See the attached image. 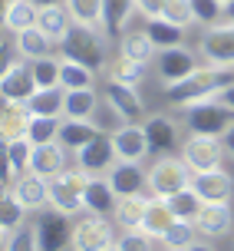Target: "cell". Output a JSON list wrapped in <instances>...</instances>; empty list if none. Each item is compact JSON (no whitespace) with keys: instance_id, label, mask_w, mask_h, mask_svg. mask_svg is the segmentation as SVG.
I'll return each mask as SVG.
<instances>
[{"instance_id":"24","label":"cell","mask_w":234,"mask_h":251,"mask_svg":"<svg viewBox=\"0 0 234 251\" xmlns=\"http://www.w3.org/2000/svg\"><path fill=\"white\" fill-rule=\"evenodd\" d=\"M40 30L47 33L53 43H60L63 37H66V30L73 26V13H70V7L66 3H49V7H40Z\"/></svg>"},{"instance_id":"22","label":"cell","mask_w":234,"mask_h":251,"mask_svg":"<svg viewBox=\"0 0 234 251\" xmlns=\"http://www.w3.org/2000/svg\"><path fill=\"white\" fill-rule=\"evenodd\" d=\"M99 132H102V126H93L89 119H70V116H63V123H60V142L70 152H79Z\"/></svg>"},{"instance_id":"39","label":"cell","mask_w":234,"mask_h":251,"mask_svg":"<svg viewBox=\"0 0 234 251\" xmlns=\"http://www.w3.org/2000/svg\"><path fill=\"white\" fill-rule=\"evenodd\" d=\"M73 20L89 26H102V0H66Z\"/></svg>"},{"instance_id":"33","label":"cell","mask_w":234,"mask_h":251,"mask_svg":"<svg viewBox=\"0 0 234 251\" xmlns=\"http://www.w3.org/2000/svg\"><path fill=\"white\" fill-rule=\"evenodd\" d=\"M165 201H168V208H172L175 218H185V222H198V215L205 208V199H201L191 185L182 188V192H175V195H168Z\"/></svg>"},{"instance_id":"31","label":"cell","mask_w":234,"mask_h":251,"mask_svg":"<svg viewBox=\"0 0 234 251\" xmlns=\"http://www.w3.org/2000/svg\"><path fill=\"white\" fill-rule=\"evenodd\" d=\"M53 50V40L40 30V26H30V30H20L17 33V53L23 60H40V56H49Z\"/></svg>"},{"instance_id":"50","label":"cell","mask_w":234,"mask_h":251,"mask_svg":"<svg viewBox=\"0 0 234 251\" xmlns=\"http://www.w3.org/2000/svg\"><path fill=\"white\" fill-rule=\"evenodd\" d=\"M40 7H49V3H66V0H37Z\"/></svg>"},{"instance_id":"26","label":"cell","mask_w":234,"mask_h":251,"mask_svg":"<svg viewBox=\"0 0 234 251\" xmlns=\"http://www.w3.org/2000/svg\"><path fill=\"white\" fill-rule=\"evenodd\" d=\"M155 53H159V47L152 43L148 30H132V33H122V40H119V56H125V60H136L148 66L155 60Z\"/></svg>"},{"instance_id":"13","label":"cell","mask_w":234,"mask_h":251,"mask_svg":"<svg viewBox=\"0 0 234 251\" xmlns=\"http://www.w3.org/2000/svg\"><path fill=\"white\" fill-rule=\"evenodd\" d=\"M112 146H116V155L125 159V162H142L148 152H152L142 123H122L116 132H112Z\"/></svg>"},{"instance_id":"16","label":"cell","mask_w":234,"mask_h":251,"mask_svg":"<svg viewBox=\"0 0 234 251\" xmlns=\"http://www.w3.org/2000/svg\"><path fill=\"white\" fill-rule=\"evenodd\" d=\"M198 231L205 238H221L228 231H234V212L228 201H205V208L198 215Z\"/></svg>"},{"instance_id":"43","label":"cell","mask_w":234,"mask_h":251,"mask_svg":"<svg viewBox=\"0 0 234 251\" xmlns=\"http://www.w3.org/2000/svg\"><path fill=\"white\" fill-rule=\"evenodd\" d=\"M112 79H119V83H129V86H139L142 83V76H145V63H136V60H125L119 56V63L112 66Z\"/></svg>"},{"instance_id":"30","label":"cell","mask_w":234,"mask_h":251,"mask_svg":"<svg viewBox=\"0 0 234 251\" xmlns=\"http://www.w3.org/2000/svg\"><path fill=\"white\" fill-rule=\"evenodd\" d=\"M49 205L60 208V212H66V215H76L83 208V192L56 176V178H49Z\"/></svg>"},{"instance_id":"6","label":"cell","mask_w":234,"mask_h":251,"mask_svg":"<svg viewBox=\"0 0 234 251\" xmlns=\"http://www.w3.org/2000/svg\"><path fill=\"white\" fill-rule=\"evenodd\" d=\"M73 215L60 212L47 205L43 215L37 218V238H40V251H63V248H73V225H70Z\"/></svg>"},{"instance_id":"23","label":"cell","mask_w":234,"mask_h":251,"mask_svg":"<svg viewBox=\"0 0 234 251\" xmlns=\"http://www.w3.org/2000/svg\"><path fill=\"white\" fill-rule=\"evenodd\" d=\"M148 201H152V195H145V192L122 195L119 205H116V225L122 228V231H129V228H142V218H145Z\"/></svg>"},{"instance_id":"14","label":"cell","mask_w":234,"mask_h":251,"mask_svg":"<svg viewBox=\"0 0 234 251\" xmlns=\"http://www.w3.org/2000/svg\"><path fill=\"white\" fill-rule=\"evenodd\" d=\"M145 136H148V149L155 155H175V146H178V129L165 113L145 116Z\"/></svg>"},{"instance_id":"44","label":"cell","mask_w":234,"mask_h":251,"mask_svg":"<svg viewBox=\"0 0 234 251\" xmlns=\"http://www.w3.org/2000/svg\"><path fill=\"white\" fill-rule=\"evenodd\" d=\"M152 245H155V238L142 228H129V231H122V238H116L119 251H148Z\"/></svg>"},{"instance_id":"1","label":"cell","mask_w":234,"mask_h":251,"mask_svg":"<svg viewBox=\"0 0 234 251\" xmlns=\"http://www.w3.org/2000/svg\"><path fill=\"white\" fill-rule=\"evenodd\" d=\"M228 83H234V73H228V66L208 63V66H198L195 73H188L185 79L165 86V100H168V106H175V109H188L191 102L218 96Z\"/></svg>"},{"instance_id":"49","label":"cell","mask_w":234,"mask_h":251,"mask_svg":"<svg viewBox=\"0 0 234 251\" xmlns=\"http://www.w3.org/2000/svg\"><path fill=\"white\" fill-rule=\"evenodd\" d=\"M224 20H228V24H234V0H228V3H224Z\"/></svg>"},{"instance_id":"5","label":"cell","mask_w":234,"mask_h":251,"mask_svg":"<svg viewBox=\"0 0 234 251\" xmlns=\"http://www.w3.org/2000/svg\"><path fill=\"white\" fill-rule=\"evenodd\" d=\"M224 139L218 136H201V132H191V136L182 142V159L188 162L191 172H211V169H221L224 159Z\"/></svg>"},{"instance_id":"8","label":"cell","mask_w":234,"mask_h":251,"mask_svg":"<svg viewBox=\"0 0 234 251\" xmlns=\"http://www.w3.org/2000/svg\"><path fill=\"white\" fill-rule=\"evenodd\" d=\"M102 100L109 102V109L122 123H145V106H142V100H139L136 86H129V83H119V79H112L106 83V89H102Z\"/></svg>"},{"instance_id":"21","label":"cell","mask_w":234,"mask_h":251,"mask_svg":"<svg viewBox=\"0 0 234 251\" xmlns=\"http://www.w3.org/2000/svg\"><path fill=\"white\" fill-rule=\"evenodd\" d=\"M132 10H136V0H102V33L119 43Z\"/></svg>"},{"instance_id":"42","label":"cell","mask_w":234,"mask_h":251,"mask_svg":"<svg viewBox=\"0 0 234 251\" xmlns=\"http://www.w3.org/2000/svg\"><path fill=\"white\" fill-rule=\"evenodd\" d=\"M162 17H165V20H172V24H178V26L198 24V20H195V10H191V0H165Z\"/></svg>"},{"instance_id":"2","label":"cell","mask_w":234,"mask_h":251,"mask_svg":"<svg viewBox=\"0 0 234 251\" xmlns=\"http://www.w3.org/2000/svg\"><path fill=\"white\" fill-rule=\"evenodd\" d=\"M106 33H99V26H89V24H79L73 20V26L66 30V37L60 40V50L66 60H76L89 66V70H102L106 66Z\"/></svg>"},{"instance_id":"9","label":"cell","mask_w":234,"mask_h":251,"mask_svg":"<svg viewBox=\"0 0 234 251\" xmlns=\"http://www.w3.org/2000/svg\"><path fill=\"white\" fill-rule=\"evenodd\" d=\"M195 70H198V56L191 50H185L182 43H178V47H162V50L155 53V73H159V79L165 86L185 79V76L195 73Z\"/></svg>"},{"instance_id":"29","label":"cell","mask_w":234,"mask_h":251,"mask_svg":"<svg viewBox=\"0 0 234 251\" xmlns=\"http://www.w3.org/2000/svg\"><path fill=\"white\" fill-rule=\"evenodd\" d=\"M63 106H66V89L63 86H47V89H37L26 109L33 116H63Z\"/></svg>"},{"instance_id":"32","label":"cell","mask_w":234,"mask_h":251,"mask_svg":"<svg viewBox=\"0 0 234 251\" xmlns=\"http://www.w3.org/2000/svg\"><path fill=\"white\" fill-rule=\"evenodd\" d=\"M26 212H30V208L13 195V188H3V195H0V228H3V238L13 235L17 228L23 225Z\"/></svg>"},{"instance_id":"47","label":"cell","mask_w":234,"mask_h":251,"mask_svg":"<svg viewBox=\"0 0 234 251\" xmlns=\"http://www.w3.org/2000/svg\"><path fill=\"white\" fill-rule=\"evenodd\" d=\"M218 100H221L224 106H231V109H234V83H228V86L218 93Z\"/></svg>"},{"instance_id":"25","label":"cell","mask_w":234,"mask_h":251,"mask_svg":"<svg viewBox=\"0 0 234 251\" xmlns=\"http://www.w3.org/2000/svg\"><path fill=\"white\" fill-rule=\"evenodd\" d=\"M40 24V3L37 0H13L10 7H3V30L20 33Z\"/></svg>"},{"instance_id":"3","label":"cell","mask_w":234,"mask_h":251,"mask_svg":"<svg viewBox=\"0 0 234 251\" xmlns=\"http://www.w3.org/2000/svg\"><path fill=\"white\" fill-rule=\"evenodd\" d=\"M185 123H188L191 132L221 139L224 132L234 126V109L224 106L218 96H211V100H201V102H191V106H188L185 109Z\"/></svg>"},{"instance_id":"41","label":"cell","mask_w":234,"mask_h":251,"mask_svg":"<svg viewBox=\"0 0 234 251\" xmlns=\"http://www.w3.org/2000/svg\"><path fill=\"white\" fill-rule=\"evenodd\" d=\"M30 66H33V76H37V86H40V89L60 86V66H63V60L40 56V60H30Z\"/></svg>"},{"instance_id":"4","label":"cell","mask_w":234,"mask_h":251,"mask_svg":"<svg viewBox=\"0 0 234 251\" xmlns=\"http://www.w3.org/2000/svg\"><path fill=\"white\" fill-rule=\"evenodd\" d=\"M195 172L188 169L185 159H175V155H159V162L148 169V192L159 195V199H168L175 192L191 185Z\"/></svg>"},{"instance_id":"35","label":"cell","mask_w":234,"mask_h":251,"mask_svg":"<svg viewBox=\"0 0 234 251\" xmlns=\"http://www.w3.org/2000/svg\"><path fill=\"white\" fill-rule=\"evenodd\" d=\"M145 30L148 37H152V43L155 47H178L182 43V37H185V26L172 24V20H165V17H152V20H145Z\"/></svg>"},{"instance_id":"27","label":"cell","mask_w":234,"mask_h":251,"mask_svg":"<svg viewBox=\"0 0 234 251\" xmlns=\"http://www.w3.org/2000/svg\"><path fill=\"white\" fill-rule=\"evenodd\" d=\"M30 119H33V113L26 109V102H7V100H3V116H0V132H3V142L26 136Z\"/></svg>"},{"instance_id":"19","label":"cell","mask_w":234,"mask_h":251,"mask_svg":"<svg viewBox=\"0 0 234 251\" xmlns=\"http://www.w3.org/2000/svg\"><path fill=\"white\" fill-rule=\"evenodd\" d=\"M10 188L30 212H43V208L49 205V178L37 176V172H23Z\"/></svg>"},{"instance_id":"11","label":"cell","mask_w":234,"mask_h":251,"mask_svg":"<svg viewBox=\"0 0 234 251\" xmlns=\"http://www.w3.org/2000/svg\"><path fill=\"white\" fill-rule=\"evenodd\" d=\"M37 76L30 63H7L3 76H0V96L7 102H30V96L37 93Z\"/></svg>"},{"instance_id":"36","label":"cell","mask_w":234,"mask_h":251,"mask_svg":"<svg viewBox=\"0 0 234 251\" xmlns=\"http://www.w3.org/2000/svg\"><path fill=\"white\" fill-rule=\"evenodd\" d=\"M162 245L165 248H175V251L195 248L198 245V225L195 222H185V218H175L172 225H168V231L162 235Z\"/></svg>"},{"instance_id":"17","label":"cell","mask_w":234,"mask_h":251,"mask_svg":"<svg viewBox=\"0 0 234 251\" xmlns=\"http://www.w3.org/2000/svg\"><path fill=\"white\" fill-rule=\"evenodd\" d=\"M191 188L205 201H231L234 195V178L224 172V169H211V172H195L191 178Z\"/></svg>"},{"instance_id":"34","label":"cell","mask_w":234,"mask_h":251,"mask_svg":"<svg viewBox=\"0 0 234 251\" xmlns=\"http://www.w3.org/2000/svg\"><path fill=\"white\" fill-rule=\"evenodd\" d=\"M93 83H96V70H89L83 63L63 56V66H60V86L63 89H93Z\"/></svg>"},{"instance_id":"45","label":"cell","mask_w":234,"mask_h":251,"mask_svg":"<svg viewBox=\"0 0 234 251\" xmlns=\"http://www.w3.org/2000/svg\"><path fill=\"white\" fill-rule=\"evenodd\" d=\"M191 10H195L198 24L211 26V24H218V20L224 17V3L221 0H191Z\"/></svg>"},{"instance_id":"37","label":"cell","mask_w":234,"mask_h":251,"mask_svg":"<svg viewBox=\"0 0 234 251\" xmlns=\"http://www.w3.org/2000/svg\"><path fill=\"white\" fill-rule=\"evenodd\" d=\"M96 93L93 89H66V106H63V116L70 119H89L96 113Z\"/></svg>"},{"instance_id":"12","label":"cell","mask_w":234,"mask_h":251,"mask_svg":"<svg viewBox=\"0 0 234 251\" xmlns=\"http://www.w3.org/2000/svg\"><path fill=\"white\" fill-rule=\"evenodd\" d=\"M116 162H119V155H116L112 136H106V132H99L93 142H86L83 149L76 152V165L83 172H89V176H106Z\"/></svg>"},{"instance_id":"46","label":"cell","mask_w":234,"mask_h":251,"mask_svg":"<svg viewBox=\"0 0 234 251\" xmlns=\"http://www.w3.org/2000/svg\"><path fill=\"white\" fill-rule=\"evenodd\" d=\"M162 7H165V0H136V10L152 20V17H162Z\"/></svg>"},{"instance_id":"40","label":"cell","mask_w":234,"mask_h":251,"mask_svg":"<svg viewBox=\"0 0 234 251\" xmlns=\"http://www.w3.org/2000/svg\"><path fill=\"white\" fill-rule=\"evenodd\" d=\"M3 248L7 251H40V238H37V222L33 225H20L13 235L3 238Z\"/></svg>"},{"instance_id":"51","label":"cell","mask_w":234,"mask_h":251,"mask_svg":"<svg viewBox=\"0 0 234 251\" xmlns=\"http://www.w3.org/2000/svg\"><path fill=\"white\" fill-rule=\"evenodd\" d=\"M221 3H228V0H221Z\"/></svg>"},{"instance_id":"10","label":"cell","mask_w":234,"mask_h":251,"mask_svg":"<svg viewBox=\"0 0 234 251\" xmlns=\"http://www.w3.org/2000/svg\"><path fill=\"white\" fill-rule=\"evenodd\" d=\"M201 56L214 66H234V24H211L201 37Z\"/></svg>"},{"instance_id":"18","label":"cell","mask_w":234,"mask_h":251,"mask_svg":"<svg viewBox=\"0 0 234 251\" xmlns=\"http://www.w3.org/2000/svg\"><path fill=\"white\" fill-rule=\"evenodd\" d=\"M66 146L60 139L56 142H43V146H33V155H30V172H37L43 178H56L66 169Z\"/></svg>"},{"instance_id":"38","label":"cell","mask_w":234,"mask_h":251,"mask_svg":"<svg viewBox=\"0 0 234 251\" xmlns=\"http://www.w3.org/2000/svg\"><path fill=\"white\" fill-rule=\"evenodd\" d=\"M60 123H63V116H33V119H30V129H26V136H30L33 146L56 142V139H60Z\"/></svg>"},{"instance_id":"48","label":"cell","mask_w":234,"mask_h":251,"mask_svg":"<svg viewBox=\"0 0 234 251\" xmlns=\"http://www.w3.org/2000/svg\"><path fill=\"white\" fill-rule=\"evenodd\" d=\"M224 149H228V155H231V159H234V126H231V129H228V132H224Z\"/></svg>"},{"instance_id":"15","label":"cell","mask_w":234,"mask_h":251,"mask_svg":"<svg viewBox=\"0 0 234 251\" xmlns=\"http://www.w3.org/2000/svg\"><path fill=\"white\" fill-rule=\"evenodd\" d=\"M116 205H119V195H116V188L109 185V178L102 176H89L86 188H83V208L93 215H116Z\"/></svg>"},{"instance_id":"20","label":"cell","mask_w":234,"mask_h":251,"mask_svg":"<svg viewBox=\"0 0 234 251\" xmlns=\"http://www.w3.org/2000/svg\"><path fill=\"white\" fill-rule=\"evenodd\" d=\"M106 178H109V185L116 188L119 199H122V195L145 192V185H148V176L142 172V165L139 162H125V159H119V162L112 165L109 172H106Z\"/></svg>"},{"instance_id":"7","label":"cell","mask_w":234,"mask_h":251,"mask_svg":"<svg viewBox=\"0 0 234 251\" xmlns=\"http://www.w3.org/2000/svg\"><path fill=\"white\" fill-rule=\"evenodd\" d=\"M73 248L76 251H102V248H116V231H112L106 215H93L79 218L73 225Z\"/></svg>"},{"instance_id":"28","label":"cell","mask_w":234,"mask_h":251,"mask_svg":"<svg viewBox=\"0 0 234 251\" xmlns=\"http://www.w3.org/2000/svg\"><path fill=\"white\" fill-rule=\"evenodd\" d=\"M175 222L172 208H168V201L159 199V195H152V201H148L145 208V218H142V231H148L155 241H162V235L168 231V225Z\"/></svg>"}]
</instances>
